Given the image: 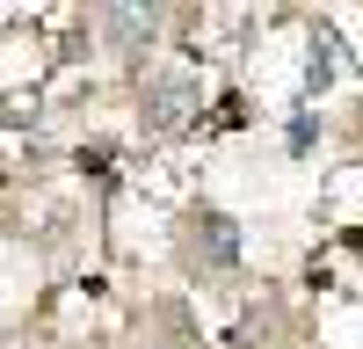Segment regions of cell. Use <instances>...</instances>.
<instances>
[{
  "instance_id": "obj_1",
  "label": "cell",
  "mask_w": 363,
  "mask_h": 349,
  "mask_svg": "<svg viewBox=\"0 0 363 349\" xmlns=\"http://www.w3.org/2000/svg\"><path fill=\"white\" fill-rule=\"evenodd\" d=\"M196 248L211 255V270H233V262H240V233H233V218H225V211H203Z\"/></svg>"
}]
</instances>
